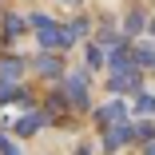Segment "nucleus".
Wrapping results in <instances>:
<instances>
[{"instance_id":"1","label":"nucleus","mask_w":155,"mask_h":155,"mask_svg":"<svg viewBox=\"0 0 155 155\" xmlns=\"http://www.w3.org/2000/svg\"><path fill=\"white\" fill-rule=\"evenodd\" d=\"M36 24V40H40V48H60L64 44V28H56L52 20H32Z\"/></svg>"},{"instance_id":"2","label":"nucleus","mask_w":155,"mask_h":155,"mask_svg":"<svg viewBox=\"0 0 155 155\" xmlns=\"http://www.w3.org/2000/svg\"><path fill=\"white\" fill-rule=\"evenodd\" d=\"M131 131H135L131 123H115V127H107V135H104V151H115L119 143H127Z\"/></svg>"},{"instance_id":"3","label":"nucleus","mask_w":155,"mask_h":155,"mask_svg":"<svg viewBox=\"0 0 155 155\" xmlns=\"http://www.w3.org/2000/svg\"><path fill=\"white\" fill-rule=\"evenodd\" d=\"M96 123L100 127H115V123H123V104H104L96 111Z\"/></svg>"},{"instance_id":"4","label":"nucleus","mask_w":155,"mask_h":155,"mask_svg":"<svg viewBox=\"0 0 155 155\" xmlns=\"http://www.w3.org/2000/svg\"><path fill=\"white\" fill-rule=\"evenodd\" d=\"M107 64H111L115 72H123V68H131V64H135V52H131L127 44H119V48L107 52Z\"/></svg>"},{"instance_id":"5","label":"nucleus","mask_w":155,"mask_h":155,"mask_svg":"<svg viewBox=\"0 0 155 155\" xmlns=\"http://www.w3.org/2000/svg\"><path fill=\"white\" fill-rule=\"evenodd\" d=\"M135 84H139V72H135V68L111 72V87H115V91H127V87H135Z\"/></svg>"},{"instance_id":"6","label":"nucleus","mask_w":155,"mask_h":155,"mask_svg":"<svg viewBox=\"0 0 155 155\" xmlns=\"http://www.w3.org/2000/svg\"><path fill=\"white\" fill-rule=\"evenodd\" d=\"M68 96H72L76 107L87 104V84H84V76H68Z\"/></svg>"},{"instance_id":"7","label":"nucleus","mask_w":155,"mask_h":155,"mask_svg":"<svg viewBox=\"0 0 155 155\" xmlns=\"http://www.w3.org/2000/svg\"><path fill=\"white\" fill-rule=\"evenodd\" d=\"M40 123H44V115L32 111V115H24V119L16 123V131H20V135H32V131H40Z\"/></svg>"},{"instance_id":"8","label":"nucleus","mask_w":155,"mask_h":155,"mask_svg":"<svg viewBox=\"0 0 155 155\" xmlns=\"http://www.w3.org/2000/svg\"><path fill=\"white\" fill-rule=\"evenodd\" d=\"M36 72H40V76H60V60H56V56H40V60H36Z\"/></svg>"},{"instance_id":"9","label":"nucleus","mask_w":155,"mask_h":155,"mask_svg":"<svg viewBox=\"0 0 155 155\" xmlns=\"http://www.w3.org/2000/svg\"><path fill=\"white\" fill-rule=\"evenodd\" d=\"M0 80H4V84L20 80V60H4V64H0Z\"/></svg>"},{"instance_id":"10","label":"nucleus","mask_w":155,"mask_h":155,"mask_svg":"<svg viewBox=\"0 0 155 155\" xmlns=\"http://www.w3.org/2000/svg\"><path fill=\"white\" fill-rule=\"evenodd\" d=\"M151 135H155V127H151V123H135V131H131V139H139V143H155Z\"/></svg>"},{"instance_id":"11","label":"nucleus","mask_w":155,"mask_h":155,"mask_svg":"<svg viewBox=\"0 0 155 155\" xmlns=\"http://www.w3.org/2000/svg\"><path fill=\"white\" fill-rule=\"evenodd\" d=\"M135 107L147 115V111H155V96H151V91H139V96H135Z\"/></svg>"},{"instance_id":"12","label":"nucleus","mask_w":155,"mask_h":155,"mask_svg":"<svg viewBox=\"0 0 155 155\" xmlns=\"http://www.w3.org/2000/svg\"><path fill=\"white\" fill-rule=\"evenodd\" d=\"M16 32H24V20L20 16H8L4 20V36H16Z\"/></svg>"},{"instance_id":"13","label":"nucleus","mask_w":155,"mask_h":155,"mask_svg":"<svg viewBox=\"0 0 155 155\" xmlns=\"http://www.w3.org/2000/svg\"><path fill=\"white\" fill-rule=\"evenodd\" d=\"M0 100H4V104H8V100H28V96H24V91H20V87H8V84H4V87H0Z\"/></svg>"},{"instance_id":"14","label":"nucleus","mask_w":155,"mask_h":155,"mask_svg":"<svg viewBox=\"0 0 155 155\" xmlns=\"http://www.w3.org/2000/svg\"><path fill=\"white\" fill-rule=\"evenodd\" d=\"M0 155H20V147L8 143V135H0Z\"/></svg>"},{"instance_id":"15","label":"nucleus","mask_w":155,"mask_h":155,"mask_svg":"<svg viewBox=\"0 0 155 155\" xmlns=\"http://www.w3.org/2000/svg\"><path fill=\"white\" fill-rule=\"evenodd\" d=\"M139 28H143V16L131 12V16H127V32H139Z\"/></svg>"},{"instance_id":"16","label":"nucleus","mask_w":155,"mask_h":155,"mask_svg":"<svg viewBox=\"0 0 155 155\" xmlns=\"http://www.w3.org/2000/svg\"><path fill=\"white\" fill-rule=\"evenodd\" d=\"M147 155H155V143H147Z\"/></svg>"},{"instance_id":"17","label":"nucleus","mask_w":155,"mask_h":155,"mask_svg":"<svg viewBox=\"0 0 155 155\" xmlns=\"http://www.w3.org/2000/svg\"><path fill=\"white\" fill-rule=\"evenodd\" d=\"M151 32H155V24H151Z\"/></svg>"}]
</instances>
